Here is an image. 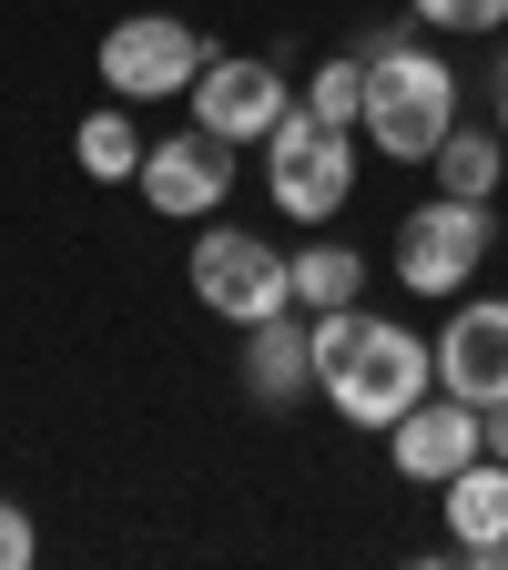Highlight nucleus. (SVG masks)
<instances>
[{"label":"nucleus","mask_w":508,"mask_h":570,"mask_svg":"<svg viewBox=\"0 0 508 570\" xmlns=\"http://www.w3.org/2000/svg\"><path fill=\"white\" fill-rule=\"evenodd\" d=\"M427 346H438V387L448 397H468V407L508 397V296H468Z\"/></svg>","instance_id":"obj_9"},{"label":"nucleus","mask_w":508,"mask_h":570,"mask_svg":"<svg viewBox=\"0 0 508 570\" xmlns=\"http://www.w3.org/2000/svg\"><path fill=\"white\" fill-rule=\"evenodd\" d=\"M478 449H488V459H508V397H498V407H478Z\"/></svg>","instance_id":"obj_19"},{"label":"nucleus","mask_w":508,"mask_h":570,"mask_svg":"<svg viewBox=\"0 0 508 570\" xmlns=\"http://www.w3.org/2000/svg\"><path fill=\"white\" fill-rule=\"evenodd\" d=\"M488 245H498L488 204L427 194V204H407V225H397V285H407V296H468V275L488 265Z\"/></svg>","instance_id":"obj_5"},{"label":"nucleus","mask_w":508,"mask_h":570,"mask_svg":"<svg viewBox=\"0 0 508 570\" xmlns=\"http://www.w3.org/2000/svg\"><path fill=\"white\" fill-rule=\"evenodd\" d=\"M316 326V397L346 417V428H387L438 387V346H427L417 326H397V316H367V306H326V316H306Z\"/></svg>","instance_id":"obj_1"},{"label":"nucleus","mask_w":508,"mask_h":570,"mask_svg":"<svg viewBox=\"0 0 508 570\" xmlns=\"http://www.w3.org/2000/svg\"><path fill=\"white\" fill-rule=\"evenodd\" d=\"M285 265H296V306H306V316H326V306H356V296H367V255H356V245H336V235L296 245Z\"/></svg>","instance_id":"obj_13"},{"label":"nucleus","mask_w":508,"mask_h":570,"mask_svg":"<svg viewBox=\"0 0 508 570\" xmlns=\"http://www.w3.org/2000/svg\"><path fill=\"white\" fill-rule=\"evenodd\" d=\"M296 102L316 122H356V112H367V61H356V51H326L306 82H296Z\"/></svg>","instance_id":"obj_16"},{"label":"nucleus","mask_w":508,"mask_h":570,"mask_svg":"<svg viewBox=\"0 0 508 570\" xmlns=\"http://www.w3.org/2000/svg\"><path fill=\"white\" fill-rule=\"evenodd\" d=\"M71 164H82L92 184H132V174H142V132H132V102H112V112H82V132H71Z\"/></svg>","instance_id":"obj_15"},{"label":"nucleus","mask_w":508,"mask_h":570,"mask_svg":"<svg viewBox=\"0 0 508 570\" xmlns=\"http://www.w3.org/2000/svg\"><path fill=\"white\" fill-rule=\"evenodd\" d=\"M356 132H367L387 164H427V154L458 132V71L427 51L417 31L387 41V51L367 61V112H356Z\"/></svg>","instance_id":"obj_2"},{"label":"nucleus","mask_w":508,"mask_h":570,"mask_svg":"<svg viewBox=\"0 0 508 570\" xmlns=\"http://www.w3.org/2000/svg\"><path fill=\"white\" fill-rule=\"evenodd\" d=\"M498 82H508V41H498Z\"/></svg>","instance_id":"obj_21"},{"label":"nucleus","mask_w":508,"mask_h":570,"mask_svg":"<svg viewBox=\"0 0 508 570\" xmlns=\"http://www.w3.org/2000/svg\"><path fill=\"white\" fill-rule=\"evenodd\" d=\"M498 142H508V82H498Z\"/></svg>","instance_id":"obj_20"},{"label":"nucleus","mask_w":508,"mask_h":570,"mask_svg":"<svg viewBox=\"0 0 508 570\" xmlns=\"http://www.w3.org/2000/svg\"><path fill=\"white\" fill-rule=\"evenodd\" d=\"M265 194L285 225H336L356 194V122H316L306 102L265 132Z\"/></svg>","instance_id":"obj_3"},{"label":"nucleus","mask_w":508,"mask_h":570,"mask_svg":"<svg viewBox=\"0 0 508 570\" xmlns=\"http://www.w3.org/2000/svg\"><path fill=\"white\" fill-rule=\"evenodd\" d=\"M132 194L153 204V214H173V225H203V214H225V194H235V142L203 132V122H183V132H163V142H142Z\"/></svg>","instance_id":"obj_8"},{"label":"nucleus","mask_w":508,"mask_h":570,"mask_svg":"<svg viewBox=\"0 0 508 570\" xmlns=\"http://www.w3.org/2000/svg\"><path fill=\"white\" fill-rule=\"evenodd\" d=\"M183 112H193L203 132H225L235 154H245V142H265L285 112H296V82H285V61H275V51H213V61L193 71Z\"/></svg>","instance_id":"obj_7"},{"label":"nucleus","mask_w":508,"mask_h":570,"mask_svg":"<svg viewBox=\"0 0 508 570\" xmlns=\"http://www.w3.org/2000/svg\"><path fill=\"white\" fill-rule=\"evenodd\" d=\"M498 570H508V540H498Z\"/></svg>","instance_id":"obj_22"},{"label":"nucleus","mask_w":508,"mask_h":570,"mask_svg":"<svg viewBox=\"0 0 508 570\" xmlns=\"http://www.w3.org/2000/svg\"><path fill=\"white\" fill-rule=\"evenodd\" d=\"M245 397H265V407H306L316 397V326L296 306L245 326Z\"/></svg>","instance_id":"obj_11"},{"label":"nucleus","mask_w":508,"mask_h":570,"mask_svg":"<svg viewBox=\"0 0 508 570\" xmlns=\"http://www.w3.org/2000/svg\"><path fill=\"white\" fill-rule=\"evenodd\" d=\"M448 499V540L468 570H498V540H508V459H468L458 479H438Z\"/></svg>","instance_id":"obj_12"},{"label":"nucleus","mask_w":508,"mask_h":570,"mask_svg":"<svg viewBox=\"0 0 508 570\" xmlns=\"http://www.w3.org/2000/svg\"><path fill=\"white\" fill-rule=\"evenodd\" d=\"M407 21H417V31H458V41H488V31H508V0H407Z\"/></svg>","instance_id":"obj_17"},{"label":"nucleus","mask_w":508,"mask_h":570,"mask_svg":"<svg viewBox=\"0 0 508 570\" xmlns=\"http://www.w3.org/2000/svg\"><path fill=\"white\" fill-rule=\"evenodd\" d=\"M203 61H213V41L183 11H132L102 31V92L112 102H183Z\"/></svg>","instance_id":"obj_6"},{"label":"nucleus","mask_w":508,"mask_h":570,"mask_svg":"<svg viewBox=\"0 0 508 570\" xmlns=\"http://www.w3.org/2000/svg\"><path fill=\"white\" fill-rule=\"evenodd\" d=\"M387 459H397V479H417V489H438V479H458L468 459H488L478 449V407L468 397H417L397 428H387Z\"/></svg>","instance_id":"obj_10"},{"label":"nucleus","mask_w":508,"mask_h":570,"mask_svg":"<svg viewBox=\"0 0 508 570\" xmlns=\"http://www.w3.org/2000/svg\"><path fill=\"white\" fill-rule=\"evenodd\" d=\"M41 560V530H31V510L21 499H0V570H31Z\"/></svg>","instance_id":"obj_18"},{"label":"nucleus","mask_w":508,"mask_h":570,"mask_svg":"<svg viewBox=\"0 0 508 570\" xmlns=\"http://www.w3.org/2000/svg\"><path fill=\"white\" fill-rule=\"evenodd\" d=\"M183 275H193V306L225 316V326H265V316L296 306V265H285L265 235H245V225H213V214H203Z\"/></svg>","instance_id":"obj_4"},{"label":"nucleus","mask_w":508,"mask_h":570,"mask_svg":"<svg viewBox=\"0 0 508 570\" xmlns=\"http://www.w3.org/2000/svg\"><path fill=\"white\" fill-rule=\"evenodd\" d=\"M427 174H438V194L488 204V194H498V174H508V142H498V132H478V122H458L438 154H427Z\"/></svg>","instance_id":"obj_14"}]
</instances>
